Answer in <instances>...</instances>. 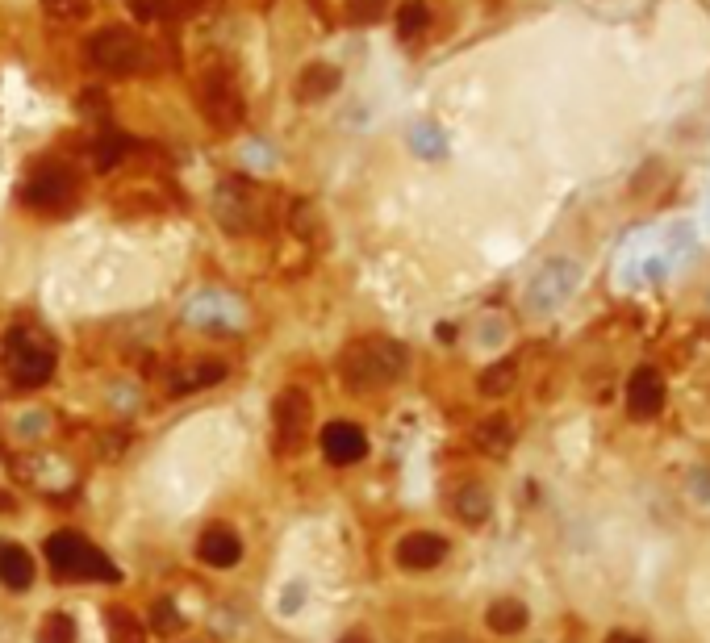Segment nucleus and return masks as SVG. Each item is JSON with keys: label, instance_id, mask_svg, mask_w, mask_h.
I'll use <instances>...</instances> for the list:
<instances>
[{"label": "nucleus", "instance_id": "20", "mask_svg": "<svg viewBox=\"0 0 710 643\" xmlns=\"http://www.w3.org/2000/svg\"><path fill=\"white\" fill-rule=\"evenodd\" d=\"M109 635L113 643H142V627L130 610H109Z\"/></svg>", "mask_w": 710, "mask_h": 643}, {"label": "nucleus", "instance_id": "3", "mask_svg": "<svg viewBox=\"0 0 710 643\" xmlns=\"http://www.w3.org/2000/svg\"><path fill=\"white\" fill-rule=\"evenodd\" d=\"M55 372V347L46 343L38 330H13L9 339V380L17 385V393H30L38 385H46Z\"/></svg>", "mask_w": 710, "mask_h": 643}, {"label": "nucleus", "instance_id": "5", "mask_svg": "<svg viewBox=\"0 0 710 643\" xmlns=\"http://www.w3.org/2000/svg\"><path fill=\"white\" fill-rule=\"evenodd\" d=\"M577 280H581V268L573 264V259H548V264H543L535 272V280H531L527 305L535 309V314H552L556 305H564L568 297H573Z\"/></svg>", "mask_w": 710, "mask_h": 643}, {"label": "nucleus", "instance_id": "17", "mask_svg": "<svg viewBox=\"0 0 710 643\" xmlns=\"http://www.w3.org/2000/svg\"><path fill=\"white\" fill-rule=\"evenodd\" d=\"M456 514H460V522H468V527H481V522L493 514L489 489H485V485H464V489L456 493Z\"/></svg>", "mask_w": 710, "mask_h": 643}, {"label": "nucleus", "instance_id": "10", "mask_svg": "<svg viewBox=\"0 0 710 643\" xmlns=\"http://www.w3.org/2000/svg\"><path fill=\"white\" fill-rule=\"evenodd\" d=\"M226 380V364L218 360H197V364H180L168 372L163 380V393L168 397H188V393H201V389H213Z\"/></svg>", "mask_w": 710, "mask_h": 643}, {"label": "nucleus", "instance_id": "18", "mask_svg": "<svg viewBox=\"0 0 710 643\" xmlns=\"http://www.w3.org/2000/svg\"><path fill=\"white\" fill-rule=\"evenodd\" d=\"M518 385V364L514 360H497L481 372V393L485 397H506Z\"/></svg>", "mask_w": 710, "mask_h": 643}, {"label": "nucleus", "instance_id": "15", "mask_svg": "<svg viewBox=\"0 0 710 643\" xmlns=\"http://www.w3.org/2000/svg\"><path fill=\"white\" fill-rule=\"evenodd\" d=\"M339 84H343V71H339V67L310 63V67L301 71V80H297V97H301V101H326Z\"/></svg>", "mask_w": 710, "mask_h": 643}, {"label": "nucleus", "instance_id": "19", "mask_svg": "<svg viewBox=\"0 0 710 643\" xmlns=\"http://www.w3.org/2000/svg\"><path fill=\"white\" fill-rule=\"evenodd\" d=\"M34 639H38V643H76V618H71V614H63V610L46 614Z\"/></svg>", "mask_w": 710, "mask_h": 643}, {"label": "nucleus", "instance_id": "6", "mask_svg": "<svg viewBox=\"0 0 710 643\" xmlns=\"http://www.w3.org/2000/svg\"><path fill=\"white\" fill-rule=\"evenodd\" d=\"M26 205L30 209H42V213H63L71 201H76V176L59 163H42V168L26 180Z\"/></svg>", "mask_w": 710, "mask_h": 643}, {"label": "nucleus", "instance_id": "14", "mask_svg": "<svg viewBox=\"0 0 710 643\" xmlns=\"http://www.w3.org/2000/svg\"><path fill=\"white\" fill-rule=\"evenodd\" d=\"M472 443H477L485 456H506L514 447V422L506 414H489L485 422H477V431H472Z\"/></svg>", "mask_w": 710, "mask_h": 643}, {"label": "nucleus", "instance_id": "23", "mask_svg": "<svg viewBox=\"0 0 710 643\" xmlns=\"http://www.w3.org/2000/svg\"><path fill=\"white\" fill-rule=\"evenodd\" d=\"M414 147H418V151H426V155H439V151H443V138H435V130H431V126H422V130L414 134Z\"/></svg>", "mask_w": 710, "mask_h": 643}, {"label": "nucleus", "instance_id": "25", "mask_svg": "<svg viewBox=\"0 0 710 643\" xmlns=\"http://www.w3.org/2000/svg\"><path fill=\"white\" fill-rule=\"evenodd\" d=\"M351 9H360V13H376V9H381V0H351Z\"/></svg>", "mask_w": 710, "mask_h": 643}, {"label": "nucleus", "instance_id": "2", "mask_svg": "<svg viewBox=\"0 0 710 643\" xmlns=\"http://www.w3.org/2000/svg\"><path fill=\"white\" fill-rule=\"evenodd\" d=\"M46 564L55 568V577H71V581H117L122 577L113 568V560L105 552H97L88 539H80L76 531H55L46 539Z\"/></svg>", "mask_w": 710, "mask_h": 643}, {"label": "nucleus", "instance_id": "24", "mask_svg": "<svg viewBox=\"0 0 710 643\" xmlns=\"http://www.w3.org/2000/svg\"><path fill=\"white\" fill-rule=\"evenodd\" d=\"M606 643H644V639L631 635V631H610V635H606Z\"/></svg>", "mask_w": 710, "mask_h": 643}, {"label": "nucleus", "instance_id": "27", "mask_svg": "<svg viewBox=\"0 0 710 643\" xmlns=\"http://www.w3.org/2000/svg\"><path fill=\"white\" fill-rule=\"evenodd\" d=\"M13 506H17L13 497H9V493H0V510H13Z\"/></svg>", "mask_w": 710, "mask_h": 643}, {"label": "nucleus", "instance_id": "26", "mask_svg": "<svg viewBox=\"0 0 710 643\" xmlns=\"http://www.w3.org/2000/svg\"><path fill=\"white\" fill-rule=\"evenodd\" d=\"M339 643H372V639H368V635H364V631H347V635H343V639H339Z\"/></svg>", "mask_w": 710, "mask_h": 643}, {"label": "nucleus", "instance_id": "4", "mask_svg": "<svg viewBox=\"0 0 710 643\" xmlns=\"http://www.w3.org/2000/svg\"><path fill=\"white\" fill-rule=\"evenodd\" d=\"M310 418H314V406H310V393L305 389H284L272 406V443L280 456H297L305 447V431H310Z\"/></svg>", "mask_w": 710, "mask_h": 643}, {"label": "nucleus", "instance_id": "11", "mask_svg": "<svg viewBox=\"0 0 710 643\" xmlns=\"http://www.w3.org/2000/svg\"><path fill=\"white\" fill-rule=\"evenodd\" d=\"M92 59H97L105 71H134L138 67V38L126 30H105L92 46Z\"/></svg>", "mask_w": 710, "mask_h": 643}, {"label": "nucleus", "instance_id": "16", "mask_svg": "<svg viewBox=\"0 0 710 643\" xmlns=\"http://www.w3.org/2000/svg\"><path fill=\"white\" fill-rule=\"evenodd\" d=\"M485 623H489V631H497V635H518V631L531 623V614H527V606L518 602V598H497V602L485 610Z\"/></svg>", "mask_w": 710, "mask_h": 643}, {"label": "nucleus", "instance_id": "1", "mask_svg": "<svg viewBox=\"0 0 710 643\" xmlns=\"http://www.w3.org/2000/svg\"><path fill=\"white\" fill-rule=\"evenodd\" d=\"M410 351L385 339V335H368L347 343V351L339 355V376L351 393H372V389H389L406 376Z\"/></svg>", "mask_w": 710, "mask_h": 643}, {"label": "nucleus", "instance_id": "8", "mask_svg": "<svg viewBox=\"0 0 710 643\" xmlns=\"http://www.w3.org/2000/svg\"><path fill=\"white\" fill-rule=\"evenodd\" d=\"M322 456H326L330 464H339V468L360 464V460L368 456V439H364V431H360L355 422L335 418V422L322 426Z\"/></svg>", "mask_w": 710, "mask_h": 643}, {"label": "nucleus", "instance_id": "22", "mask_svg": "<svg viewBox=\"0 0 710 643\" xmlns=\"http://www.w3.org/2000/svg\"><path fill=\"white\" fill-rule=\"evenodd\" d=\"M426 21H431V9H426L422 0H410V5L401 9L397 26H401V34H418V30H426Z\"/></svg>", "mask_w": 710, "mask_h": 643}, {"label": "nucleus", "instance_id": "13", "mask_svg": "<svg viewBox=\"0 0 710 643\" xmlns=\"http://www.w3.org/2000/svg\"><path fill=\"white\" fill-rule=\"evenodd\" d=\"M0 581H5V589H13V593H26L34 585V556L26 552V547H17V543L0 547Z\"/></svg>", "mask_w": 710, "mask_h": 643}, {"label": "nucleus", "instance_id": "7", "mask_svg": "<svg viewBox=\"0 0 710 643\" xmlns=\"http://www.w3.org/2000/svg\"><path fill=\"white\" fill-rule=\"evenodd\" d=\"M627 410L635 422H652L660 410H665V376L656 368H635L627 380Z\"/></svg>", "mask_w": 710, "mask_h": 643}, {"label": "nucleus", "instance_id": "9", "mask_svg": "<svg viewBox=\"0 0 710 643\" xmlns=\"http://www.w3.org/2000/svg\"><path fill=\"white\" fill-rule=\"evenodd\" d=\"M447 560V539L435 531H410L397 543V564L410 568V573H431Z\"/></svg>", "mask_w": 710, "mask_h": 643}, {"label": "nucleus", "instance_id": "21", "mask_svg": "<svg viewBox=\"0 0 710 643\" xmlns=\"http://www.w3.org/2000/svg\"><path fill=\"white\" fill-rule=\"evenodd\" d=\"M151 627H155L159 635H172V631L184 627V618H180V610H176L168 598H159V602L151 606Z\"/></svg>", "mask_w": 710, "mask_h": 643}, {"label": "nucleus", "instance_id": "12", "mask_svg": "<svg viewBox=\"0 0 710 643\" xmlns=\"http://www.w3.org/2000/svg\"><path fill=\"white\" fill-rule=\"evenodd\" d=\"M197 556L209 564V568H234L243 560V543L234 531L226 527H209L201 539H197Z\"/></svg>", "mask_w": 710, "mask_h": 643}]
</instances>
